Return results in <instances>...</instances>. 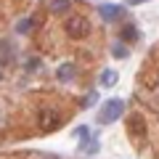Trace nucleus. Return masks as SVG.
Listing matches in <instances>:
<instances>
[{
  "label": "nucleus",
  "mask_w": 159,
  "mask_h": 159,
  "mask_svg": "<svg viewBox=\"0 0 159 159\" xmlns=\"http://www.w3.org/2000/svg\"><path fill=\"white\" fill-rule=\"evenodd\" d=\"M122 114H125V101H122V98H109V101L103 103L101 114H98V122L109 125V122H117Z\"/></svg>",
  "instance_id": "nucleus-1"
},
{
  "label": "nucleus",
  "mask_w": 159,
  "mask_h": 159,
  "mask_svg": "<svg viewBox=\"0 0 159 159\" xmlns=\"http://www.w3.org/2000/svg\"><path fill=\"white\" fill-rule=\"evenodd\" d=\"M88 32H90V27H88V21L82 16H72L66 21V34H69V37L82 40V37H88Z\"/></svg>",
  "instance_id": "nucleus-2"
},
{
  "label": "nucleus",
  "mask_w": 159,
  "mask_h": 159,
  "mask_svg": "<svg viewBox=\"0 0 159 159\" xmlns=\"http://www.w3.org/2000/svg\"><path fill=\"white\" fill-rule=\"evenodd\" d=\"M103 21H114V19H122L125 16V6H101L98 8Z\"/></svg>",
  "instance_id": "nucleus-3"
},
{
  "label": "nucleus",
  "mask_w": 159,
  "mask_h": 159,
  "mask_svg": "<svg viewBox=\"0 0 159 159\" xmlns=\"http://www.w3.org/2000/svg\"><path fill=\"white\" fill-rule=\"evenodd\" d=\"M119 37L125 40V43H135V40L141 37V32H138V29L133 27V24H125V27H122V34H119Z\"/></svg>",
  "instance_id": "nucleus-4"
},
{
  "label": "nucleus",
  "mask_w": 159,
  "mask_h": 159,
  "mask_svg": "<svg viewBox=\"0 0 159 159\" xmlns=\"http://www.w3.org/2000/svg\"><path fill=\"white\" fill-rule=\"evenodd\" d=\"M117 72H114V69H103V72H101V85L103 88H114V85H117Z\"/></svg>",
  "instance_id": "nucleus-5"
},
{
  "label": "nucleus",
  "mask_w": 159,
  "mask_h": 159,
  "mask_svg": "<svg viewBox=\"0 0 159 159\" xmlns=\"http://www.w3.org/2000/svg\"><path fill=\"white\" fill-rule=\"evenodd\" d=\"M58 80L61 82H72L74 80V64H61L58 66Z\"/></svg>",
  "instance_id": "nucleus-6"
},
{
  "label": "nucleus",
  "mask_w": 159,
  "mask_h": 159,
  "mask_svg": "<svg viewBox=\"0 0 159 159\" xmlns=\"http://www.w3.org/2000/svg\"><path fill=\"white\" fill-rule=\"evenodd\" d=\"M51 8H53L56 13H64V11L69 8V0H51Z\"/></svg>",
  "instance_id": "nucleus-7"
},
{
  "label": "nucleus",
  "mask_w": 159,
  "mask_h": 159,
  "mask_svg": "<svg viewBox=\"0 0 159 159\" xmlns=\"http://www.w3.org/2000/svg\"><path fill=\"white\" fill-rule=\"evenodd\" d=\"M43 122H45V127H58V117L56 114H51V111H43Z\"/></svg>",
  "instance_id": "nucleus-8"
},
{
  "label": "nucleus",
  "mask_w": 159,
  "mask_h": 159,
  "mask_svg": "<svg viewBox=\"0 0 159 159\" xmlns=\"http://www.w3.org/2000/svg\"><path fill=\"white\" fill-rule=\"evenodd\" d=\"M82 151H85V154H96V151H98V138H90V141H85Z\"/></svg>",
  "instance_id": "nucleus-9"
},
{
  "label": "nucleus",
  "mask_w": 159,
  "mask_h": 159,
  "mask_svg": "<svg viewBox=\"0 0 159 159\" xmlns=\"http://www.w3.org/2000/svg\"><path fill=\"white\" fill-rule=\"evenodd\" d=\"M111 53H114V58H125V56H127V45H122V43H117V45L111 48Z\"/></svg>",
  "instance_id": "nucleus-10"
},
{
  "label": "nucleus",
  "mask_w": 159,
  "mask_h": 159,
  "mask_svg": "<svg viewBox=\"0 0 159 159\" xmlns=\"http://www.w3.org/2000/svg\"><path fill=\"white\" fill-rule=\"evenodd\" d=\"M96 101H98V93H90V96L85 98V103H82V106H85V109H90V106H96Z\"/></svg>",
  "instance_id": "nucleus-11"
},
{
  "label": "nucleus",
  "mask_w": 159,
  "mask_h": 159,
  "mask_svg": "<svg viewBox=\"0 0 159 159\" xmlns=\"http://www.w3.org/2000/svg\"><path fill=\"white\" fill-rule=\"evenodd\" d=\"M16 29H19L21 34H24V32H29V29H32V21H27V19H24V21H19V24H16Z\"/></svg>",
  "instance_id": "nucleus-12"
},
{
  "label": "nucleus",
  "mask_w": 159,
  "mask_h": 159,
  "mask_svg": "<svg viewBox=\"0 0 159 159\" xmlns=\"http://www.w3.org/2000/svg\"><path fill=\"white\" fill-rule=\"evenodd\" d=\"M74 135H77V138H88V127H77Z\"/></svg>",
  "instance_id": "nucleus-13"
},
{
  "label": "nucleus",
  "mask_w": 159,
  "mask_h": 159,
  "mask_svg": "<svg viewBox=\"0 0 159 159\" xmlns=\"http://www.w3.org/2000/svg\"><path fill=\"white\" fill-rule=\"evenodd\" d=\"M141 3H148V0H127V6H141Z\"/></svg>",
  "instance_id": "nucleus-14"
}]
</instances>
